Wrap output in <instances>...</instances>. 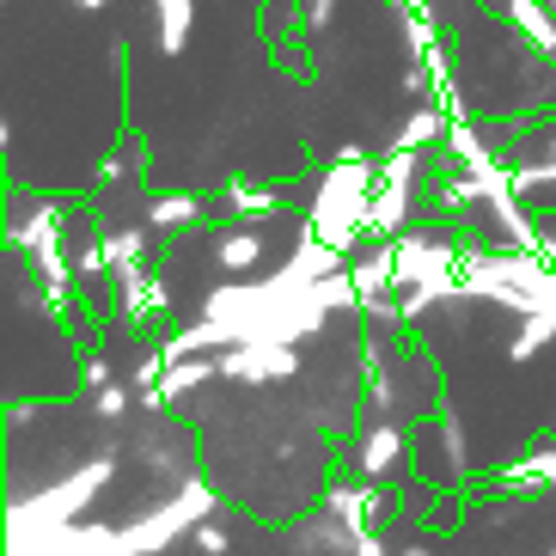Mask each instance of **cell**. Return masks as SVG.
Returning <instances> with one entry per match:
<instances>
[{
    "mask_svg": "<svg viewBox=\"0 0 556 556\" xmlns=\"http://www.w3.org/2000/svg\"><path fill=\"white\" fill-rule=\"evenodd\" d=\"M507 13H514V25H520L526 43H539V50L556 55V13L551 7H539V0H507Z\"/></svg>",
    "mask_w": 556,
    "mask_h": 556,
    "instance_id": "1",
    "label": "cell"
},
{
    "mask_svg": "<svg viewBox=\"0 0 556 556\" xmlns=\"http://www.w3.org/2000/svg\"><path fill=\"white\" fill-rule=\"evenodd\" d=\"M404 190H409V184H379L374 202H367V232L392 239V232L404 227Z\"/></svg>",
    "mask_w": 556,
    "mask_h": 556,
    "instance_id": "2",
    "label": "cell"
},
{
    "mask_svg": "<svg viewBox=\"0 0 556 556\" xmlns=\"http://www.w3.org/2000/svg\"><path fill=\"white\" fill-rule=\"evenodd\" d=\"M153 7H160L165 50H184V37H190V0H153Z\"/></svg>",
    "mask_w": 556,
    "mask_h": 556,
    "instance_id": "3",
    "label": "cell"
},
{
    "mask_svg": "<svg viewBox=\"0 0 556 556\" xmlns=\"http://www.w3.org/2000/svg\"><path fill=\"white\" fill-rule=\"evenodd\" d=\"M227 202H232L239 214H276V208H281L276 190H257V184H227Z\"/></svg>",
    "mask_w": 556,
    "mask_h": 556,
    "instance_id": "4",
    "label": "cell"
},
{
    "mask_svg": "<svg viewBox=\"0 0 556 556\" xmlns=\"http://www.w3.org/2000/svg\"><path fill=\"white\" fill-rule=\"evenodd\" d=\"M257 232H220V263H227V269H251V263H257Z\"/></svg>",
    "mask_w": 556,
    "mask_h": 556,
    "instance_id": "5",
    "label": "cell"
},
{
    "mask_svg": "<svg viewBox=\"0 0 556 556\" xmlns=\"http://www.w3.org/2000/svg\"><path fill=\"white\" fill-rule=\"evenodd\" d=\"M197 202H190V197H160V202H153V227H190V220H197Z\"/></svg>",
    "mask_w": 556,
    "mask_h": 556,
    "instance_id": "6",
    "label": "cell"
},
{
    "mask_svg": "<svg viewBox=\"0 0 556 556\" xmlns=\"http://www.w3.org/2000/svg\"><path fill=\"white\" fill-rule=\"evenodd\" d=\"M434 135H441V111H416V116L404 123V135H397V148L416 153L422 141H434Z\"/></svg>",
    "mask_w": 556,
    "mask_h": 556,
    "instance_id": "7",
    "label": "cell"
},
{
    "mask_svg": "<svg viewBox=\"0 0 556 556\" xmlns=\"http://www.w3.org/2000/svg\"><path fill=\"white\" fill-rule=\"evenodd\" d=\"M104 257H111V263H135V257H141V239H135V232H111V239H104Z\"/></svg>",
    "mask_w": 556,
    "mask_h": 556,
    "instance_id": "8",
    "label": "cell"
},
{
    "mask_svg": "<svg viewBox=\"0 0 556 556\" xmlns=\"http://www.w3.org/2000/svg\"><path fill=\"white\" fill-rule=\"evenodd\" d=\"M330 7H337V0H306V13L318 18V25H325V18H330Z\"/></svg>",
    "mask_w": 556,
    "mask_h": 556,
    "instance_id": "9",
    "label": "cell"
},
{
    "mask_svg": "<svg viewBox=\"0 0 556 556\" xmlns=\"http://www.w3.org/2000/svg\"><path fill=\"white\" fill-rule=\"evenodd\" d=\"M80 7H104V0H80Z\"/></svg>",
    "mask_w": 556,
    "mask_h": 556,
    "instance_id": "10",
    "label": "cell"
},
{
    "mask_svg": "<svg viewBox=\"0 0 556 556\" xmlns=\"http://www.w3.org/2000/svg\"><path fill=\"white\" fill-rule=\"evenodd\" d=\"M404 7H422V0H404Z\"/></svg>",
    "mask_w": 556,
    "mask_h": 556,
    "instance_id": "11",
    "label": "cell"
},
{
    "mask_svg": "<svg viewBox=\"0 0 556 556\" xmlns=\"http://www.w3.org/2000/svg\"><path fill=\"white\" fill-rule=\"evenodd\" d=\"M551 13H556V0H551Z\"/></svg>",
    "mask_w": 556,
    "mask_h": 556,
    "instance_id": "12",
    "label": "cell"
}]
</instances>
